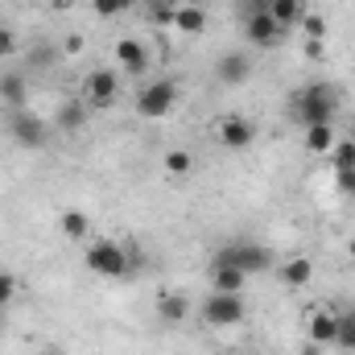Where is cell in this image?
<instances>
[{
  "label": "cell",
  "instance_id": "6da1fadb",
  "mask_svg": "<svg viewBox=\"0 0 355 355\" xmlns=\"http://www.w3.org/2000/svg\"><path fill=\"white\" fill-rule=\"evenodd\" d=\"M83 265H87L95 277L120 281V277H128L132 257H128V252H124V244H116V240H91L87 252H83Z\"/></svg>",
  "mask_w": 355,
  "mask_h": 355
},
{
  "label": "cell",
  "instance_id": "7a4b0ae2",
  "mask_svg": "<svg viewBox=\"0 0 355 355\" xmlns=\"http://www.w3.org/2000/svg\"><path fill=\"white\" fill-rule=\"evenodd\" d=\"M215 265H236L244 277H261V272L272 268V252H268L265 244H257V240H236V244L219 248Z\"/></svg>",
  "mask_w": 355,
  "mask_h": 355
},
{
  "label": "cell",
  "instance_id": "3957f363",
  "mask_svg": "<svg viewBox=\"0 0 355 355\" xmlns=\"http://www.w3.org/2000/svg\"><path fill=\"white\" fill-rule=\"evenodd\" d=\"M335 112H339V95H335V87H327V83H310V87L297 95V120L306 128L310 124H331Z\"/></svg>",
  "mask_w": 355,
  "mask_h": 355
},
{
  "label": "cell",
  "instance_id": "277c9868",
  "mask_svg": "<svg viewBox=\"0 0 355 355\" xmlns=\"http://www.w3.org/2000/svg\"><path fill=\"white\" fill-rule=\"evenodd\" d=\"M202 322L207 327H236V322H244V293H219V289H211L207 293V302H202Z\"/></svg>",
  "mask_w": 355,
  "mask_h": 355
},
{
  "label": "cell",
  "instance_id": "5b68a950",
  "mask_svg": "<svg viewBox=\"0 0 355 355\" xmlns=\"http://www.w3.org/2000/svg\"><path fill=\"white\" fill-rule=\"evenodd\" d=\"M178 99H182V91H178L174 79H157V83H149V87L137 95V112H141L145 120H162V116L174 112Z\"/></svg>",
  "mask_w": 355,
  "mask_h": 355
},
{
  "label": "cell",
  "instance_id": "8992f818",
  "mask_svg": "<svg viewBox=\"0 0 355 355\" xmlns=\"http://www.w3.org/2000/svg\"><path fill=\"white\" fill-rule=\"evenodd\" d=\"M8 137H12V145H21V149H42L46 145V120H37L33 112H8Z\"/></svg>",
  "mask_w": 355,
  "mask_h": 355
},
{
  "label": "cell",
  "instance_id": "52a82bcc",
  "mask_svg": "<svg viewBox=\"0 0 355 355\" xmlns=\"http://www.w3.org/2000/svg\"><path fill=\"white\" fill-rule=\"evenodd\" d=\"M215 137H219L223 149L240 153V149H252V141H257V124H252L248 116H223V120L215 124Z\"/></svg>",
  "mask_w": 355,
  "mask_h": 355
},
{
  "label": "cell",
  "instance_id": "ba28073f",
  "mask_svg": "<svg viewBox=\"0 0 355 355\" xmlns=\"http://www.w3.org/2000/svg\"><path fill=\"white\" fill-rule=\"evenodd\" d=\"M306 339H310L314 347H331V343L339 339V314L327 310V306H314V310L306 314Z\"/></svg>",
  "mask_w": 355,
  "mask_h": 355
},
{
  "label": "cell",
  "instance_id": "9c48e42d",
  "mask_svg": "<svg viewBox=\"0 0 355 355\" xmlns=\"http://www.w3.org/2000/svg\"><path fill=\"white\" fill-rule=\"evenodd\" d=\"M248 75H252V58H248L244 50H227V54L215 62V79H219L223 87H240V83H248Z\"/></svg>",
  "mask_w": 355,
  "mask_h": 355
},
{
  "label": "cell",
  "instance_id": "30bf717a",
  "mask_svg": "<svg viewBox=\"0 0 355 355\" xmlns=\"http://www.w3.org/2000/svg\"><path fill=\"white\" fill-rule=\"evenodd\" d=\"M83 87H87V103H95V107H112V103H116V91H120V79H116L107 67H95Z\"/></svg>",
  "mask_w": 355,
  "mask_h": 355
},
{
  "label": "cell",
  "instance_id": "8fae6325",
  "mask_svg": "<svg viewBox=\"0 0 355 355\" xmlns=\"http://www.w3.org/2000/svg\"><path fill=\"white\" fill-rule=\"evenodd\" d=\"M244 37H248L252 46L268 50V46H277V37H281V25H277L268 12H248V17H244Z\"/></svg>",
  "mask_w": 355,
  "mask_h": 355
},
{
  "label": "cell",
  "instance_id": "7c38bea8",
  "mask_svg": "<svg viewBox=\"0 0 355 355\" xmlns=\"http://www.w3.org/2000/svg\"><path fill=\"white\" fill-rule=\"evenodd\" d=\"M116 58H120V67H124L128 75H145V71H149V50H145V42H137V37H120V42H116Z\"/></svg>",
  "mask_w": 355,
  "mask_h": 355
},
{
  "label": "cell",
  "instance_id": "4fadbf2b",
  "mask_svg": "<svg viewBox=\"0 0 355 355\" xmlns=\"http://www.w3.org/2000/svg\"><path fill=\"white\" fill-rule=\"evenodd\" d=\"M277 277H281L285 289H302V285H310V277H314V261H310V257H293V261H285V265L277 268Z\"/></svg>",
  "mask_w": 355,
  "mask_h": 355
},
{
  "label": "cell",
  "instance_id": "5bb4252c",
  "mask_svg": "<svg viewBox=\"0 0 355 355\" xmlns=\"http://www.w3.org/2000/svg\"><path fill=\"white\" fill-rule=\"evenodd\" d=\"M174 29H178V33L198 37V33L207 29V12H202L198 4H178V8H174Z\"/></svg>",
  "mask_w": 355,
  "mask_h": 355
},
{
  "label": "cell",
  "instance_id": "9a60e30c",
  "mask_svg": "<svg viewBox=\"0 0 355 355\" xmlns=\"http://www.w3.org/2000/svg\"><path fill=\"white\" fill-rule=\"evenodd\" d=\"M244 285H248V277L236 265H215L211 268V289H219V293H244Z\"/></svg>",
  "mask_w": 355,
  "mask_h": 355
},
{
  "label": "cell",
  "instance_id": "2e32d148",
  "mask_svg": "<svg viewBox=\"0 0 355 355\" xmlns=\"http://www.w3.org/2000/svg\"><path fill=\"white\" fill-rule=\"evenodd\" d=\"M186 314H190V297H186V293H162V297H157V318H162L166 327L182 322Z\"/></svg>",
  "mask_w": 355,
  "mask_h": 355
},
{
  "label": "cell",
  "instance_id": "e0dca14e",
  "mask_svg": "<svg viewBox=\"0 0 355 355\" xmlns=\"http://www.w3.org/2000/svg\"><path fill=\"white\" fill-rule=\"evenodd\" d=\"M335 141H339V137H335V124H310V128H306V153H314V157H318V153H331Z\"/></svg>",
  "mask_w": 355,
  "mask_h": 355
},
{
  "label": "cell",
  "instance_id": "ac0fdd59",
  "mask_svg": "<svg viewBox=\"0 0 355 355\" xmlns=\"http://www.w3.org/2000/svg\"><path fill=\"white\" fill-rule=\"evenodd\" d=\"M58 227H62V236H67V240H75V244H79V240H87V232H91V219L83 215V211H75V207H67V211L58 215Z\"/></svg>",
  "mask_w": 355,
  "mask_h": 355
},
{
  "label": "cell",
  "instance_id": "d6986e66",
  "mask_svg": "<svg viewBox=\"0 0 355 355\" xmlns=\"http://www.w3.org/2000/svg\"><path fill=\"white\" fill-rule=\"evenodd\" d=\"M0 99L8 103V112H21L29 91H25V79L21 75H0Z\"/></svg>",
  "mask_w": 355,
  "mask_h": 355
},
{
  "label": "cell",
  "instance_id": "ffe728a7",
  "mask_svg": "<svg viewBox=\"0 0 355 355\" xmlns=\"http://www.w3.org/2000/svg\"><path fill=\"white\" fill-rule=\"evenodd\" d=\"M268 17L285 29V25H302V17H306V4L302 0H272L268 4Z\"/></svg>",
  "mask_w": 355,
  "mask_h": 355
},
{
  "label": "cell",
  "instance_id": "44dd1931",
  "mask_svg": "<svg viewBox=\"0 0 355 355\" xmlns=\"http://www.w3.org/2000/svg\"><path fill=\"white\" fill-rule=\"evenodd\" d=\"M83 124H87V103L67 99V103L58 107V128H62V132H79Z\"/></svg>",
  "mask_w": 355,
  "mask_h": 355
},
{
  "label": "cell",
  "instance_id": "7402d4cb",
  "mask_svg": "<svg viewBox=\"0 0 355 355\" xmlns=\"http://www.w3.org/2000/svg\"><path fill=\"white\" fill-rule=\"evenodd\" d=\"M190 170H194V157H190L186 149H170V153H166V174L190 178Z\"/></svg>",
  "mask_w": 355,
  "mask_h": 355
},
{
  "label": "cell",
  "instance_id": "603a6c76",
  "mask_svg": "<svg viewBox=\"0 0 355 355\" xmlns=\"http://www.w3.org/2000/svg\"><path fill=\"white\" fill-rule=\"evenodd\" d=\"M343 352H352L355 355V310H343L339 314V339H335Z\"/></svg>",
  "mask_w": 355,
  "mask_h": 355
},
{
  "label": "cell",
  "instance_id": "cb8c5ba5",
  "mask_svg": "<svg viewBox=\"0 0 355 355\" xmlns=\"http://www.w3.org/2000/svg\"><path fill=\"white\" fill-rule=\"evenodd\" d=\"M331 157H335V170H343V166H355V141H352V137H343V141H335V149H331Z\"/></svg>",
  "mask_w": 355,
  "mask_h": 355
},
{
  "label": "cell",
  "instance_id": "d4e9b609",
  "mask_svg": "<svg viewBox=\"0 0 355 355\" xmlns=\"http://www.w3.org/2000/svg\"><path fill=\"white\" fill-rule=\"evenodd\" d=\"M302 29H306V42H322V37H327V21H322L318 12H306V17H302Z\"/></svg>",
  "mask_w": 355,
  "mask_h": 355
},
{
  "label": "cell",
  "instance_id": "484cf974",
  "mask_svg": "<svg viewBox=\"0 0 355 355\" xmlns=\"http://www.w3.org/2000/svg\"><path fill=\"white\" fill-rule=\"evenodd\" d=\"M91 8L99 12V17H120L124 8H132L128 0H91Z\"/></svg>",
  "mask_w": 355,
  "mask_h": 355
},
{
  "label": "cell",
  "instance_id": "4316f807",
  "mask_svg": "<svg viewBox=\"0 0 355 355\" xmlns=\"http://www.w3.org/2000/svg\"><path fill=\"white\" fill-rule=\"evenodd\" d=\"M12 297H17V277L0 268V310H4V306H12Z\"/></svg>",
  "mask_w": 355,
  "mask_h": 355
},
{
  "label": "cell",
  "instance_id": "83f0119b",
  "mask_svg": "<svg viewBox=\"0 0 355 355\" xmlns=\"http://www.w3.org/2000/svg\"><path fill=\"white\" fill-rule=\"evenodd\" d=\"M335 186H339L347 198H355V166H343V170H335Z\"/></svg>",
  "mask_w": 355,
  "mask_h": 355
},
{
  "label": "cell",
  "instance_id": "f1b7e54d",
  "mask_svg": "<svg viewBox=\"0 0 355 355\" xmlns=\"http://www.w3.org/2000/svg\"><path fill=\"white\" fill-rule=\"evenodd\" d=\"M12 54H17V33L0 29V58H12Z\"/></svg>",
  "mask_w": 355,
  "mask_h": 355
},
{
  "label": "cell",
  "instance_id": "f546056e",
  "mask_svg": "<svg viewBox=\"0 0 355 355\" xmlns=\"http://www.w3.org/2000/svg\"><path fill=\"white\" fill-rule=\"evenodd\" d=\"M268 4H272V0H240L244 17H248V12H268Z\"/></svg>",
  "mask_w": 355,
  "mask_h": 355
},
{
  "label": "cell",
  "instance_id": "4dcf8cb0",
  "mask_svg": "<svg viewBox=\"0 0 355 355\" xmlns=\"http://www.w3.org/2000/svg\"><path fill=\"white\" fill-rule=\"evenodd\" d=\"M62 50H67V54H79V50H83V37H79V33H71V37L62 42Z\"/></svg>",
  "mask_w": 355,
  "mask_h": 355
},
{
  "label": "cell",
  "instance_id": "1f68e13d",
  "mask_svg": "<svg viewBox=\"0 0 355 355\" xmlns=\"http://www.w3.org/2000/svg\"><path fill=\"white\" fill-rule=\"evenodd\" d=\"M306 58H322V42H306Z\"/></svg>",
  "mask_w": 355,
  "mask_h": 355
},
{
  "label": "cell",
  "instance_id": "d6a6232c",
  "mask_svg": "<svg viewBox=\"0 0 355 355\" xmlns=\"http://www.w3.org/2000/svg\"><path fill=\"white\" fill-rule=\"evenodd\" d=\"M46 4H50V8H62V4H67V0H46Z\"/></svg>",
  "mask_w": 355,
  "mask_h": 355
},
{
  "label": "cell",
  "instance_id": "836d02e7",
  "mask_svg": "<svg viewBox=\"0 0 355 355\" xmlns=\"http://www.w3.org/2000/svg\"><path fill=\"white\" fill-rule=\"evenodd\" d=\"M347 252H352V261H355V236H352V240H347Z\"/></svg>",
  "mask_w": 355,
  "mask_h": 355
},
{
  "label": "cell",
  "instance_id": "e575fe53",
  "mask_svg": "<svg viewBox=\"0 0 355 355\" xmlns=\"http://www.w3.org/2000/svg\"><path fill=\"white\" fill-rule=\"evenodd\" d=\"M128 4H153V0H128Z\"/></svg>",
  "mask_w": 355,
  "mask_h": 355
},
{
  "label": "cell",
  "instance_id": "d590c367",
  "mask_svg": "<svg viewBox=\"0 0 355 355\" xmlns=\"http://www.w3.org/2000/svg\"><path fill=\"white\" fill-rule=\"evenodd\" d=\"M306 355H314V352H306Z\"/></svg>",
  "mask_w": 355,
  "mask_h": 355
},
{
  "label": "cell",
  "instance_id": "8d00e7d4",
  "mask_svg": "<svg viewBox=\"0 0 355 355\" xmlns=\"http://www.w3.org/2000/svg\"><path fill=\"white\" fill-rule=\"evenodd\" d=\"M0 29H4V25H0Z\"/></svg>",
  "mask_w": 355,
  "mask_h": 355
}]
</instances>
